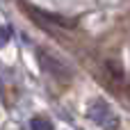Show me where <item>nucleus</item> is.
<instances>
[{"mask_svg": "<svg viewBox=\"0 0 130 130\" xmlns=\"http://www.w3.org/2000/svg\"><path fill=\"white\" fill-rule=\"evenodd\" d=\"M9 39H11V30H9L7 25H2V27H0V48H2V46H7V41H9Z\"/></svg>", "mask_w": 130, "mask_h": 130, "instance_id": "obj_4", "label": "nucleus"}, {"mask_svg": "<svg viewBox=\"0 0 130 130\" xmlns=\"http://www.w3.org/2000/svg\"><path fill=\"white\" fill-rule=\"evenodd\" d=\"M37 57H39V64H41V69H43V71H48L50 75H55V78H59V80H69L71 71H69V69H66V64H64L62 59H57L53 53H48V50L39 48V50H37Z\"/></svg>", "mask_w": 130, "mask_h": 130, "instance_id": "obj_2", "label": "nucleus"}, {"mask_svg": "<svg viewBox=\"0 0 130 130\" xmlns=\"http://www.w3.org/2000/svg\"><path fill=\"white\" fill-rule=\"evenodd\" d=\"M30 128H39V130H50V128H53V123H50L48 119H32V121H30Z\"/></svg>", "mask_w": 130, "mask_h": 130, "instance_id": "obj_3", "label": "nucleus"}, {"mask_svg": "<svg viewBox=\"0 0 130 130\" xmlns=\"http://www.w3.org/2000/svg\"><path fill=\"white\" fill-rule=\"evenodd\" d=\"M87 114L94 123L103 126V128H119V117L114 114V110L110 107L107 101L103 98H94L87 107Z\"/></svg>", "mask_w": 130, "mask_h": 130, "instance_id": "obj_1", "label": "nucleus"}]
</instances>
